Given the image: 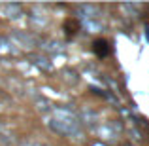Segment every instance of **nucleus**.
<instances>
[{
    "label": "nucleus",
    "instance_id": "f257e3e1",
    "mask_svg": "<svg viewBox=\"0 0 149 146\" xmlns=\"http://www.w3.org/2000/svg\"><path fill=\"white\" fill-rule=\"evenodd\" d=\"M53 129L58 131L61 135H72V133H77V120H74L72 114L68 110L61 108L57 114H55V120H53Z\"/></svg>",
    "mask_w": 149,
    "mask_h": 146
},
{
    "label": "nucleus",
    "instance_id": "f03ea898",
    "mask_svg": "<svg viewBox=\"0 0 149 146\" xmlns=\"http://www.w3.org/2000/svg\"><path fill=\"white\" fill-rule=\"evenodd\" d=\"M93 46H95V53L98 55V57H106V55L109 53V48H108V42L106 40H96Z\"/></svg>",
    "mask_w": 149,
    "mask_h": 146
},
{
    "label": "nucleus",
    "instance_id": "7ed1b4c3",
    "mask_svg": "<svg viewBox=\"0 0 149 146\" xmlns=\"http://www.w3.org/2000/svg\"><path fill=\"white\" fill-rule=\"evenodd\" d=\"M25 146H42V144H32V142H30V144H25Z\"/></svg>",
    "mask_w": 149,
    "mask_h": 146
}]
</instances>
